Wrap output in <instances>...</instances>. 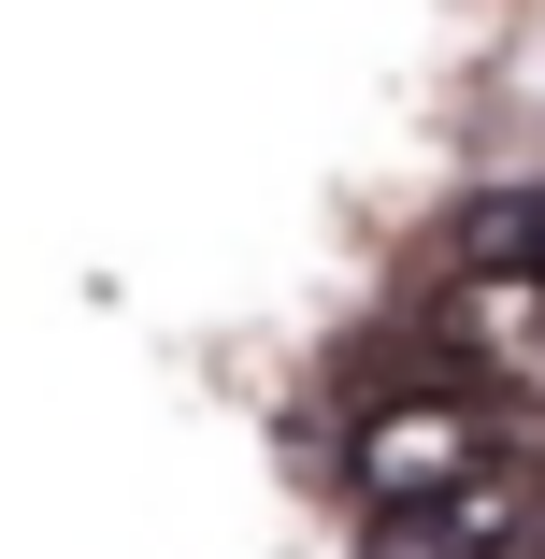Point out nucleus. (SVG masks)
Segmentation results:
<instances>
[{
  "label": "nucleus",
  "mask_w": 545,
  "mask_h": 559,
  "mask_svg": "<svg viewBox=\"0 0 545 559\" xmlns=\"http://www.w3.org/2000/svg\"><path fill=\"white\" fill-rule=\"evenodd\" d=\"M460 259H545V201H474L460 215Z\"/></svg>",
  "instance_id": "nucleus-4"
},
{
  "label": "nucleus",
  "mask_w": 545,
  "mask_h": 559,
  "mask_svg": "<svg viewBox=\"0 0 545 559\" xmlns=\"http://www.w3.org/2000/svg\"><path fill=\"white\" fill-rule=\"evenodd\" d=\"M474 474H488V416H474L446 373L374 388V402L345 416V488H359L374 516H416V502H446V488H474Z\"/></svg>",
  "instance_id": "nucleus-1"
},
{
  "label": "nucleus",
  "mask_w": 545,
  "mask_h": 559,
  "mask_svg": "<svg viewBox=\"0 0 545 559\" xmlns=\"http://www.w3.org/2000/svg\"><path fill=\"white\" fill-rule=\"evenodd\" d=\"M446 359L474 388L545 402V259H460L446 273Z\"/></svg>",
  "instance_id": "nucleus-2"
},
{
  "label": "nucleus",
  "mask_w": 545,
  "mask_h": 559,
  "mask_svg": "<svg viewBox=\"0 0 545 559\" xmlns=\"http://www.w3.org/2000/svg\"><path fill=\"white\" fill-rule=\"evenodd\" d=\"M531 516V474H474V488H446V502H416V516H374V559H488L502 531Z\"/></svg>",
  "instance_id": "nucleus-3"
}]
</instances>
